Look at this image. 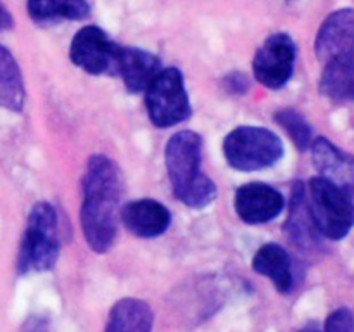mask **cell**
Returning a JSON list of instances; mask_svg holds the SVG:
<instances>
[{
    "instance_id": "obj_1",
    "label": "cell",
    "mask_w": 354,
    "mask_h": 332,
    "mask_svg": "<svg viewBox=\"0 0 354 332\" xmlns=\"http://www.w3.org/2000/svg\"><path fill=\"white\" fill-rule=\"evenodd\" d=\"M82 189L80 220L86 244L92 251L107 252L116 239L121 214V173L116 163L104 154H93Z\"/></svg>"
},
{
    "instance_id": "obj_2",
    "label": "cell",
    "mask_w": 354,
    "mask_h": 332,
    "mask_svg": "<svg viewBox=\"0 0 354 332\" xmlns=\"http://www.w3.org/2000/svg\"><path fill=\"white\" fill-rule=\"evenodd\" d=\"M166 169L173 194L185 206L201 210L213 203L218 189L203 173V138L192 130L176 131L166 144Z\"/></svg>"
},
{
    "instance_id": "obj_3",
    "label": "cell",
    "mask_w": 354,
    "mask_h": 332,
    "mask_svg": "<svg viewBox=\"0 0 354 332\" xmlns=\"http://www.w3.org/2000/svg\"><path fill=\"white\" fill-rule=\"evenodd\" d=\"M59 223L54 206L37 203L28 214L26 228L17 256V272H47L54 268L59 258Z\"/></svg>"
},
{
    "instance_id": "obj_4",
    "label": "cell",
    "mask_w": 354,
    "mask_h": 332,
    "mask_svg": "<svg viewBox=\"0 0 354 332\" xmlns=\"http://www.w3.org/2000/svg\"><path fill=\"white\" fill-rule=\"evenodd\" d=\"M227 163L237 172L270 168L283 156V144L277 133L263 127H239L225 137Z\"/></svg>"
},
{
    "instance_id": "obj_5",
    "label": "cell",
    "mask_w": 354,
    "mask_h": 332,
    "mask_svg": "<svg viewBox=\"0 0 354 332\" xmlns=\"http://www.w3.org/2000/svg\"><path fill=\"white\" fill-rule=\"evenodd\" d=\"M306 201L318 234L330 241H341L354 225V208L348 197L322 176H315L306 187Z\"/></svg>"
},
{
    "instance_id": "obj_6",
    "label": "cell",
    "mask_w": 354,
    "mask_h": 332,
    "mask_svg": "<svg viewBox=\"0 0 354 332\" xmlns=\"http://www.w3.org/2000/svg\"><path fill=\"white\" fill-rule=\"evenodd\" d=\"M145 107L158 128L183 123L192 113L183 75L178 68H165L145 90Z\"/></svg>"
},
{
    "instance_id": "obj_7",
    "label": "cell",
    "mask_w": 354,
    "mask_h": 332,
    "mask_svg": "<svg viewBox=\"0 0 354 332\" xmlns=\"http://www.w3.org/2000/svg\"><path fill=\"white\" fill-rule=\"evenodd\" d=\"M121 45L99 26H85L75 35L69 48L73 64L88 75H118Z\"/></svg>"
},
{
    "instance_id": "obj_8",
    "label": "cell",
    "mask_w": 354,
    "mask_h": 332,
    "mask_svg": "<svg viewBox=\"0 0 354 332\" xmlns=\"http://www.w3.org/2000/svg\"><path fill=\"white\" fill-rule=\"evenodd\" d=\"M296 44L287 33H275L263 42L252 61L256 82L270 90H279L292 78Z\"/></svg>"
},
{
    "instance_id": "obj_9",
    "label": "cell",
    "mask_w": 354,
    "mask_h": 332,
    "mask_svg": "<svg viewBox=\"0 0 354 332\" xmlns=\"http://www.w3.org/2000/svg\"><path fill=\"white\" fill-rule=\"evenodd\" d=\"M310 149L313 165L322 178L341 190L354 208V156L339 149L325 137L315 138Z\"/></svg>"
},
{
    "instance_id": "obj_10",
    "label": "cell",
    "mask_w": 354,
    "mask_h": 332,
    "mask_svg": "<svg viewBox=\"0 0 354 332\" xmlns=\"http://www.w3.org/2000/svg\"><path fill=\"white\" fill-rule=\"evenodd\" d=\"M283 206L286 197L268 183H245L235 194V211L248 225L268 223L282 213Z\"/></svg>"
},
{
    "instance_id": "obj_11",
    "label": "cell",
    "mask_w": 354,
    "mask_h": 332,
    "mask_svg": "<svg viewBox=\"0 0 354 332\" xmlns=\"http://www.w3.org/2000/svg\"><path fill=\"white\" fill-rule=\"evenodd\" d=\"M315 48L322 62L335 57H354V9L332 12L318 30Z\"/></svg>"
},
{
    "instance_id": "obj_12",
    "label": "cell",
    "mask_w": 354,
    "mask_h": 332,
    "mask_svg": "<svg viewBox=\"0 0 354 332\" xmlns=\"http://www.w3.org/2000/svg\"><path fill=\"white\" fill-rule=\"evenodd\" d=\"M120 221L137 237L154 239L168 230L171 225V213L158 201L138 199L121 208Z\"/></svg>"
},
{
    "instance_id": "obj_13",
    "label": "cell",
    "mask_w": 354,
    "mask_h": 332,
    "mask_svg": "<svg viewBox=\"0 0 354 332\" xmlns=\"http://www.w3.org/2000/svg\"><path fill=\"white\" fill-rule=\"evenodd\" d=\"M161 69L162 66L158 55L142 48L121 47L116 76L123 80L128 92H145Z\"/></svg>"
},
{
    "instance_id": "obj_14",
    "label": "cell",
    "mask_w": 354,
    "mask_h": 332,
    "mask_svg": "<svg viewBox=\"0 0 354 332\" xmlns=\"http://www.w3.org/2000/svg\"><path fill=\"white\" fill-rule=\"evenodd\" d=\"M283 230H286L289 241L299 249H311L320 242L322 235L318 234L313 218H311L310 208H308L306 187L301 182H297L292 189L289 218H287Z\"/></svg>"
},
{
    "instance_id": "obj_15",
    "label": "cell",
    "mask_w": 354,
    "mask_h": 332,
    "mask_svg": "<svg viewBox=\"0 0 354 332\" xmlns=\"http://www.w3.org/2000/svg\"><path fill=\"white\" fill-rule=\"evenodd\" d=\"M252 268L256 273L268 277L282 294H289L294 289L292 261L287 249L277 242H268L256 251Z\"/></svg>"
},
{
    "instance_id": "obj_16",
    "label": "cell",
    "mask_w": 354,
    "mask_h": 332,
    "mask_svg": "<svg viewBox=\"0 0 354 332\" xmlns=\"http://www.w3.org/2000/svg\"><path fill=\"white\" fill-rule=\"evenodd\" d=\"M320 92L337 104L354 100V57H335L324 62Z\"/></svg>"
},
{
    "instance_id": "obj_17",
    "label": "cell",
    "mask_w": 354,
    "mask_h": 332,
    "mask_svg": "<svg viewBox=\"0 0 354 332\" xmlns=\"http://www.w3.org/2000/svg\"><path fill=\"white\" fill-rule=\"evenodd\" d=\"M152 322L154 315L145 301L124 297L111 308L106 332H151Z\"/></svg>"
},
{
    "instance_id": "obj_18",
    "label": "cell",
    "mask_w": 354,
    "mask_h": 332,
    "mask_svg": "<svg viewBox=\"0 0 354 332\" xmlns=\"http://www.w3.org/2000/svg\"><path fill=\"white\" fill-rule=\"evenodd\" d=\"M24 106V82L14 55L0 45V107L19 113Z\"/></svg>"
},
{
    "instance_id": "obj_19",
    "label": "cell",
    "mask_w": 354,
    "mask_h": 332,
    "mask_svg": "<svg viewBox=\"0 0 354 332\" xmlns=\"http://www.w3.org/2000/svg\"><path fill=\"white\" fill-rule=\"evenodd\" d=\"M28 14L37 23L50 21H80L88 17L86 0H28Z\"/></svg>"
},
{
    "instance_id": "obj_20",
    "label": "cell",
    "mask_w": 354,
    "mask_h": 332,
    "mask_svg": "<svg viewBox=\"0 0 354 332\" xmlns=\"http://www.w3.org/2000/svg\"><path fill=\"white\" fill-rule=\"evenodd\" d=\"M275 121L286 130V133L299 151H308L311 147L315 140L313 131L303 114L294 109H282L275 114Z\"/></svg>"
},
{
    "instance_id": "obj_21",
    "label": "cell",
    "mask_w": 354,
    "mask_h": 332,
    "mask_svg": "<svg viewBox=\"0 0 354 332\" xmlns=\"http://www.w3.org/2000/svg\"><path fill=\"white\" fill-rule=\"evenodd\" d=\"M324 332H354V315L348 308H337L325 320Z\"/></svg>"
},
{
    "instance_id": "obj_22",
    "label": "cell",
    "mask_w": 354,
    "mask_h": 332,
    "mask_svg": "<svg viewBox=\"0 0 354 332\" xmlns=\"http://www.w3.org/2000/svg\"><path fill=\"white\" fill-rule=\"evenodd\" d=\"M223 86L228 93L242 95V93L248 92L249 89L248 76H244L242 73H230V75L223 80Z\"/></svg>"
},
{
    "instance_id": "obj_23",
    "label": "cell",
    "mask_w": 354,
    "mask_h": 332,
    "mask_svg": "<svg viewBox=\"0 0 354 332\" xmlns=\"http://www.w3.org/2000/svg\"><path fill=\"white\" fill-rule=\"evenodd\" d=\"M21 332H48V324L44 317H30L23 324Z\"/></svg>"
},
{
    "instance_id": "obj_24",
    "label": "cell",
    "mask_w": 354,
    "mask_h": 332,
    "mask_svg": "<svg viewBox=\"0 0 354 332\" xmlns=\"http://www.w3.org/2000/svg\"><path fill=\"white\" fill-rule=\"evenodd\" d=\"M14 26V19L9 10L3 6H0V31H7Z\"/></svg>"
},
{
    "instance_id": "obj_25",
    "label": "cell",
    "mask_w": 354,
    "mask_h": 332,
    "mask_svg": "<svg viewBox=\"0 0 354 332\" xmlns=\"http://www.w3.org/2000/svg\"><path fill=\"white\" fill-rule=\"evenodd\" d=\"M301 332H322V331H320V329H318L317 324H308L306 327H304Z\"/></svg>"
}]
</instances>
